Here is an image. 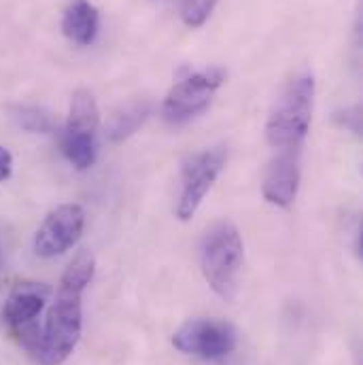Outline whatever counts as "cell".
Masks as SVG:
<instances>
[{
  "instance_id": "cell-4",
  "label": "cell",
  "mask_w": 363,
  "mask_h": 365,
  "mask_svg": "<svg viewBox=\"0 0 363 365\" xmlns=\"http://www.w3.org/2000/svg\"><path fill=\"white\" fill-rule=\"evenodd\" d=\"M98 125L100 113L90 90L73 93L66 130L62 136V151L77 170H88L98 155Z\"/></svg>"
},
{
  "instance_id": "cell-1",
  "label": "cell",
  "mask_w": 363,
  "mask_h": 365,
  "mask_svg": "<svg viewBox=\"0 0 363 365\" xmlns=\"http://www.w3.org/2000/svg\"><path fill=\"white\" fill-rule=\"evenodd\" d=\"M312 108H315V77L310 71L302 68L285 81L282 90L274 100L266 123V138L270 147L278 151L300 149L310 130Z\"/></svg>"
},
{
  "instance_id": "cell-6",
  "label": "cell",
  "mask_w": 363,
  "mask_h": 365,
  "mask_svg": "<svg viewBox=\"0 0 363 365\" xmlns=\"http://www.w3.org/2000/svg\"><path fill=\"white\" fill-rule=\"evenodd\" d=\"M175 349L202 359H221L238 346V334L230 323L195 319L185 323L173 336Z\"/></svg>"
},
{
  "instance_id": "cell-13",
  "label": "cell",
  "mask_w": 363,
  "mask_h": 365,
  "mask_svg": "<svg viewBox=\"0 0 363 365\" xmlns=\"http://www.w3.org/2000/svg\"><path fill=\"white\" fill-rule=\"evenodd\" d=\"M93 270H96V259L90 251H81L66 268V272L62 276V282L64 287H73V289H79V291H86V287L91 282L93 278Z\"/></svg>"
},
{
  "instance_id": "cell-3",
  "label": "cell",
  "mask_w": 363,
  "mask_h": 365,
  "mask_svg": "<svg viewBox=\"0 0 363 365\" xmlns=\"http://www.w3.org/2000/svg\"><path fill=\"white\" fill-rule=\"evenodd\" d=\"M81 295L83 291L60 284L58 297L49 308L45 327L39 336L36 351L32 353L41 365L64 364L75 351L83 325Z\"/></svg>"
},
{
  "instance_id": "cell-16",
  "label": "cell",
  "mask_w": 363,
  "mask_h": 365,
  "mask_svg": "<svg viewBox=\"0 0 363 365\" xmlns=\"http://www.w3.org/2000/svg\"><path fill=\"white\" fill-rule=\"evenodd\" d=\"M11 170H13V158L9 153V149H4L0 145V181L9 179L11 177Z\"/></svg>"
},
{
  "instance_id": "cell-5",
  "label": "cell",
  "mask_w": 363,
  "mask_h": 365,
  "mask_svg": "<svg viewBox=\"0 0 363 365\" xmlns=\"http://www.w3.org/2000/svg\"><path fill=\"white\" fill-rule=\"evenodd\" d=\"M225 81V73L217 66L191 73L166 93L162 113L170 123H185L206 110L215 91Z\"/></svg>"
},
{
  "instance_id": "cell-7",
  "label": "cell",
  "mask_w": 363,
  "mask_h": 365,
  "mask_svg": "<svg viewBox=\"0 0 363 365\" xmlns=\"http://www.w3.org/2000/svg\"><path fill=\"white\" fill-rule=\"evenodd\" d=\"M225 158H227L225 149L217 147V149H206V151L193 155L185 164L181 195H179V204H177V215L181 221H189L195 215L202 200L210 191L213 182L221 175V170L225 166Z\"/></svg>"
},
{
  "instance_id": "cell-17",
  "label": "cell",
  "mask_w": 363,
  "mask_h": 365,
  "mask_svg": "<svg viewBox=\"0 0 363 365\" xmlns=\"http://www.w3.org/2000/svg\"><path fill=\"white\" fill-rule=\"evenodd\" d=\"M0 264H2V253H0Z\"/></svg>"
},
{
  "instance_id": "cell-11",
  "label": "cell",
  "mask_w": 363,
  "mask_h": 365,
  "mask_svg": "<svg viewBox=\"0 0 363 365\" xmlns=\"http://www.w3.org/2000/svg\"><path fill=\"white\" fill-rule=\"evenodd\" d=\"M98 24H100V15L90 0H71L62 17L64 36L81 47H88L96 41Z\"/></svg>"
},
{
  "instance_id": "cell-15",
  "label": "cell",
  "mask_w": 363,
  "mask_h": 365,
  "mask_svg": "<svg viewBox=\"0 0 363 365\" xmlns=\"http://www.w3.org/2000/svg\"><path fill=\"white\" fill-rule=\"evenodd\" d=\"M15 119L21 128H26L30 132H47L51 128L47 113L36 106H19L15 110Z\"/></svg>"
},
{
  "instance_id": "cell-10",
  "label": "cell",
  "mask_w": 363,
  "mask_h": 365,
  "mask_svg": "<svg viewBox=\"0 0 363 365\" xmlns=\"http://www.w3.org/2000/svg\"><path fill=\"white\" fill-rule=\"evenodd\" d=\"M49 289L45 284H19L4 304L2 317L13 329L30 325L45 308Z\"/></svg>"
},
{
  "instance_id": "cell-2",
  "label": "cell",
  "mask_w": 363,
  "mask_h": 365,
  "mask_svg": "<svg viewBox=\"0 0 363 365\" xmlns=\"http://www.w3.org/2000/svg\"><path fill=\"white\" fill-rule=\"evenodd\" d=\"M242 257V238L234 223L217 221L206 230L200 245V266L206 282L219 297L232 299L236 295Z\"/></svg>"
},
{
  "instance_id": "cell-14",
  "label": "cell",
  "mask_w": 363,
  "mask_h": 365,
  "mask_svg": "<svg viewBox=\"0 0 363 365\" xmlns=\"http://www.w3.org/2000/svg\"><path fill=\"white\" fill-rule=\"evenodd\" d=\"M217 0H181V19L189 28H200L213 13Z\"/></svg>"
},
{
  "instance_id": "cell-8",
  "label": "cell",
  "mask_w": 363,
  "mask_h": 365,
  "mask_svg": "<svg viewBox=\"0 0 363 365\" xmlns=\"http://www.w3.org/2000/svg\"><path fill=\"white\" fill-rule=\"evenodd\" d=\"M86 212L79 204H64L58 206L47 215L43 225L34 236V251L39 257L51 259L66 253L83 234Z\"/></svg>"
},
{
  "instance_id": "cell-9",
  "label": "cell",
  "mask_w": 363,
  "mask_h": 365,
  "mask_svg": "<svg viewBox=\"0 0 363 365\" xmlns=\"http://www.w3.org/2000/svg\"><path fill=\"white\" fill-rule=\"evenodd\" d=\"M300 187V149L280 151L264 175V197L280 208L293 204Z\"/></svg>"
},
{
  "instance_id": "cell-12",
  "label": "cell",
  "mask_w": 363,
  "mask_h": 365,
  "mask_svg": "<svg viewBox=\"0 0 363 365\" xmlns=\"http://www.w3.org/2000/svg\"><path fill=\"white\" fill-rule=\"evenodd\" d=\"M149 115H151V102L149 100L143 98V100L128 102L126 106H121L119 110L113 113V117L108 121V130H106L108 138L113 143L126 140L147 121Z\"/></svg>"
}]
</instances>
